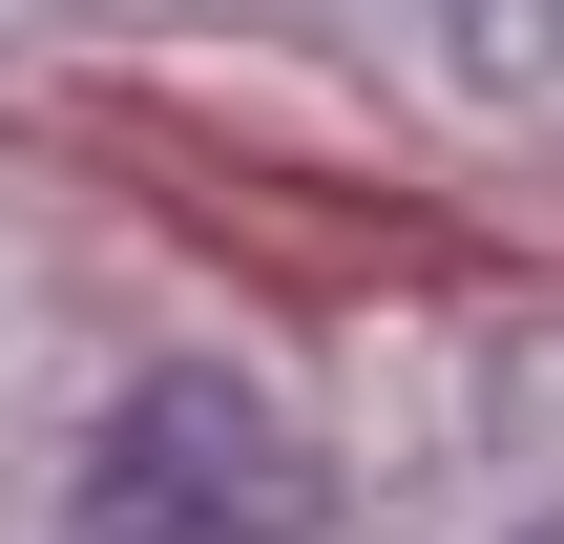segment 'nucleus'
Returning <instances> with one entry per match:
<instances>
[{
	"label": "nucleus",
	"mask_w": 564,
	"mask_h": 544,
	"mask_svg": "<svg viewBox=\"0 0 564 544\" xmlns=\"http://www.w3.org/2000/svg\"><path fill=\"white\" fill-rule=\"evenodd\" d=\"M63 544H314V440L230 356H167V377L105 398V440L63 482Z\"/></svg>",
	"instance_id": "1"
}]
</instances>
